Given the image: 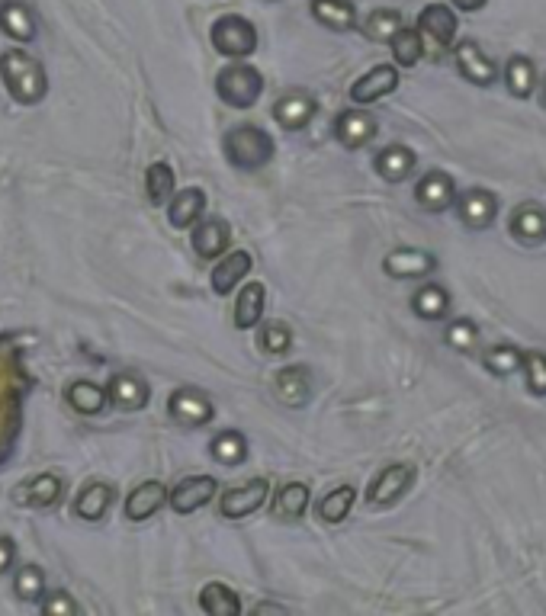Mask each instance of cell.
<instances>
[{
    "label": "cell",
    "mask_w": 546,
    "mask_h": 616,
    "mask_svg": "<svg viewBox=\"0 0 546 616\" xmlns=\"http://www.w3.org/2000/svg\"><path fill=\"white\" fill-rule=\"evenodd\" d=\"M62 479L52 472H42L36 479H29L26 485L17 488V504H26V507H52L58 498H62Z\"/></svg>",
    "instance_id": "cell-28"
},
{
    "label": "cell",
    "mask_w": 546,
    "mask_h": 616,
    "mask_svg": "<svg viewBox=\"0 0 546 616\" xmlns=\"http://www.w3.org/2000/svg\"><path fill=\"white\" fill-rule=\"evenodd\" d=\"M216 94L225 106H232V110H251L264 94V74L245 65V61H235V65L219 71Z\"/></svg>",
    "instance_id": "cell-4"
},
{
    "label": "cell",
    "mask_w": 546,
    "mask_h": 616,
    "mask_svg": "<svg viewBox=\"0 0 546 616\" xmlns=\"http://www.w3.org/2000/svg\"><path fill=\"white\" fill-rule=\"evenodd\" d=\"M78 610H81L78 600H74L68 591H52L49 597H45V604H42L45 616H74Z\"/></svg>",
    "instance_id": "cell-46"
},
{
    "label": "cell",
    "mask_w": 546,
    "mask_h": 616,
    "mask_svg": "<svg viewBox=\"0 0 546 616\" xmlns=\"http://www.w3.org/2000/svg\"><path fill=\"white\" fill-rule=\"evenodd\" d=\"M508 231L521 244H540L546 241V212L540 206H518L508 222Z\"/></svg>",
    "instance_id": "cell-30"
},
{
    "label": "cell",
    "mask_w": 546,
    "mask_h": 616,
    "mask_svg": "<svg viewBox=\"0 0 546 616\" xmlns=\"http://www.w3.org/2000/svg\"><path fill=\"white\" fill-rule=\"evenodd\" d=\"M479 341V334H476V325L473 321H450V328H447V344L450 347H457V350H473Z\"/></svg>",
    "instance_id": "cell-45"
},
{
    "label": "cell",
    "mask_w": 546,
    "mask_h": 616,
    "mask_svg": "<svg viewBox=\"0 0 546 616\" xmlns=\"http://www.w3.org/2000/svg\"><path fill=\"white\" fill-rule=\"evenodd\" d=\"M521 360H524V353H521L518 347H511V344H498V347H492V350L482 357L485 369H489L492 376H502V379L511 376V373H518Z\"/></svg>",
    "instance_id": "cell-40"
},
{
    "label": "cell",
    "mask_w": 546,
    "mask_h": 616,
    "mask_svg": "<svg viewBox=\"0 0 546 616\" xmlns=\"http://www.w3.org/2000/svg\"><path fill=\"white\" fill-rule=\"evenodd\" d=\"M174 187H177V177H174V167L168 161H155L148 164L145 171V193L155 206H168L171 196H174Z\"/></svg>",
    "instance_id": "cell-34"
},
{
    "label": "cell",
    "mask_w": 546,
    "mask_h": 616,
    "mask_svg": "<svg viewBox=\"0 0 546 616\" xmlns=\"http://www.w3.org/2000/svg\"><path fill=\"white\" fill-rule=\"evenodd\" d=\"M412 482H415V466H405V462H399V466H386V469L370 482V488H367V504H370V507H389V504H396V501L405 495V491L412 488Z\"/></svg>",
    "instance_id": "cell-8"
},
{
    "label": "cell",
    "mask_w": 546,
    "mask_h": 616,
    "mask_svg": "<svg viewBox=\"0 0 546 616\" xmlns=\"http://www.w3.org/2000/svg\"><path fill=\"white\" fill-rule=\"evenodd\" d=\"M453 55H457V71L466 77V81L485 87L498 77V65L489 55H482L476 42H460L457 49H453Z\"/></svg>",
    "instance_id": "cell-21"
},
{
    "label": "cell",
    "mask_w": 546,
    "mask_h": 616,
    "mask_svg": "<svg viewBox=\"0 0 546 616\" xmlns=\"http://www.w3.org/2000/svg\"><path fill=\"white\" fill-rule=\"evenodd\" d=\"M505 84L514 97H530L537 90V68H534V61L524 58V55H514L508 58V65H505Z\"/></svg>",
    "instance_id": "cell-37"
},
{
    "label": "cell",
    "mask_w": 546,
    "mask_h": 616,
    "mask_svg": "<svg viewBox=\"0 0 546 616\" xmlns=\"http://www.w3.org/2000/svg\"><path fill=\"white\" fill-rule=\"evenodd\" d=\"M254 267V260L248 251H232V254H222V260L216 267H212L209 273V286L216 296H229V292L245 280V276L251 273Z\"/></svg>",
    "instance_id": "cell-16"
},
{
    "label": "cell",
    "mask_w": 546,
    "mask_h": 616,
    "mask_svg": "<svg viewBox=\"0 0 546 616\" xmlns=\"http://www.w3.org/2000/svg\"><path fill=\"white\" fill-rule=\"evenodd\" d=\"M257 613H283V607H270V604H261V607H257Z\"/></svg>",
    "instance_id": "cell-49"
},
{
    "label": "cell",
    "mask_w": 546,
    "mask_h": 616,
    "mask_svg": "<svg viewBox=\"0 0 546 616\" xmlns=\"http://www.w3.org/2000/svg\"><path fill=\"white\" fill-rule=\"evenodd\" d=\"M267 498H270V482L267 479H251L245 485L225 491V495L219 498V511H222V517H229V520H245L254 511H261V507L267 504Z\"/></svg>",
    "instance_id": "cell-6"
},
{
    "label": "cell",
    "mask_w": 546,
    "mask_h": 616,
    "mask_svg": "<svg viewBox=\"0 0 546 616\" xmlns=\"http://www.w3.org/2000/svg\"><path fill=\"white\" fill-rule=\"evenodd\" d=\"M65 402L78 411V414H87V418H97V414L106 411V405H110V395H106L103 385L90 382V379H78L71 382L65 389Z\"/></svg>",
    "instance_id": "cell-26"
},
{
    "label": "cell",
    "mask_w": 546,
    "mask_h": 616,
    "mask_svg": "<svg viewBox=\"0 0 546 616\" xmlns=\"http://www.w3.org/2000/svg\"><path fill=\"white\" fill-rule=\"evenodd\" d=\"M399 87V71L392 65H376L373 71H367L363 77H357V81L351 84V100L357 106H367V103H376L389 97L392 90Z\"/></svg>",
    "instance_id": "cell-11"
},
{
    "label": "cell",
    "mask_w": 546,
    "mask_h": 616,
    "mask_svg": "<svg viewBox=\"0 0 546 616\" xmlns=\"http://www.w3.org/2000/svg\"><path fill=\"white\" fill-rule=\"evenodd\" d=\"M206 203H209V199H206L203 187H184L180 193H174L171 203H168V222H171V228H177V231L193 228L196 222L203 219Z\"/></svg>",
    "instance_id": "cell-18"
},
{
    "label": "cell",
    "mask_w": 546,
    "mask_h": 616,
    "mask_svg": "<svg viewBox=\"0 0 546 616\" xmlns=\"http://www.w3.org/2000/svg\"><path fill=\"white\" fill-rule=\"evenodd\" d=\"M415 164H418V158H415V151L412 148H405V145H389V148H383L376 154V174L383 177L386 183H402L405 177H412V171H415Z\"/></svg>",
    "instance_id": "cell-27"
},
{
    "label": "cell",
    "mask_w": 546,
    "mask_h": 616,
    "mask_svg": "<svg viewBox=\"0 0 546 616\" xmlns=\"http://www.w3.org/2000/svg\"><path fill=\"white\" fill-rule=\"evenodd\" d=\"M450 4L457 7V10L473 13V10H482V7H485V0H450Z\"/></svg>",
    "instance_id": "cell-48"
},
{
    "label": "cell",
    "mask_w": 546,
    "mask_h": 616,
    "mask_svg": "<svg viewBox=\"0 0 546 616\" xmlns=\"http://www.w3.org/2000/svg\"><path fill=\"white\" fill-rule=\"evenodd\" d=\"M257 344H261L267 357H283V353L293 347V331L286 328L283 321H270V325L257 331Z\"/></svg>",
    "instance_id": "cell-43"
},
{
    "label": "cell",
    "mask_w": 546,
    "mask_h": 616,
    "mask_svg": "<svg viewBox=\"0 0 546 616\" xmlns=\"http://www.w3.org/2000/svg\"><path fill=\"white\" fill-rule=\"evenodd\" d=\"M0 81H4L7 94L20 106H36L45 100V94H49V77H45V68L33 55H26L20 49L0 52Z\"/></svg>",
    "instance_id": "cell-1"
},
{
    "label": "cell",
    "mask_w": 546,
    "mask_h": 616,
    "mask_svg": "<svg viewBox=\"0 0 546 616\" xmlns=\"http://www.w3.org/2000/svg\"><path fill=\"white\" fill-rule=\"evenodd\" d=\"M20 392L23 376L17 360H7L0 353V462H4L20 434Z\"/></svg>",
    "instance_id": "cell-3"
},
{
    "label": "cell",
    "mask_w": 546,
    "mask_h": 616,
    "mask_svg": "<svg viewBox=\"0 0 546 616\" xmlns=\"http://www.w3.org/2000/svg\"><path fill=\"white\" fill-rule=\"evenodd\" d=\"M113 501H116V488L110 482H90V485L81 488V495L74 498L71 514L87 520V523H97V520L106 517V511L113 507Z\"/></svg>",
    "instance_id": "cell-20"
},
{
    "label": "cell",
    "mask_w": 546,
    "mask_h": 616,
    "mask_svg": "<svg viewBox=\"0 0 546 616\" xmlns=\"http://www.w3.org/2000/svg\"><path fill=\"white\" fill-rule=\"evenodd\" d=\"M389 45H392V55H396L402 68H415L424 55V36L418 33V29H408V26H402L399 33L389 39Z\"/></svg>",
    "instance_id": "cell-38"
},
{
    "label": "cell",
    "mask_w": 546,
    "mask_h": 616,
    "mask_svg": "<svg viewBox=\"0 0 546 616\" xmlns=\"http://www.w3.org/2000/svg\"><path fill=\"white\" fill-rule=\"evenodd\" d=\"M13 594L26 604H36V600L45 597V575L39 565H23L17 578H13Z\"/></svg>",
    "instance_id": "cell-41"
},
{
    "label": "cell",
    "mask_w": 546,
    "mask_h": 616,
    "mask_svg": "<svg viewBox=\"0 0 546 616\" xmlns=\"http://www.w3.org/2000/svg\"><path fill=\"white\" fill-rule=\"evenodd\" d=\"M200 607L209 616H238L241 613V600L238 594L222 581H209L206 588L200 591Z\"/></svg>",
    "instance_id": "cell-35"
},
{
    "label": "cell",
    "mask_w": 546,
    "mask_h": 616,
    "mask_svg": "<svg viewBox=\"0 0 546 616\" xmlns=\"http://www.w3.org/2000/svg\"><path fill=\"white\" fill-rule=\"evenodd\" d=\"M312 116H315V100L306 94H286L273 103V119H277V126H283L286 132L306 129Z\"/></svg>",
    "instance_id": "cell-25"
},
{
    "label": "cell",
    "mask_w": 546,
    "mask_h": 616,
    "mask_svg": "<svg viewBox=\"0 0 546 616\" xmlns=\"http://www.w3.org/2000/svg\"><path fill=\"white\" fill-rule=\"evenodd\" d=\"M209 456L219 462V466H241L248 459V440L241 430H222V434L212 437L209 443Z\"/></svg>",
    "instance_id": "cell-32"
},
{
    "label": "cell",
    "mask_w": 546,
    "mask_h": 616,
    "mask_svg": "<svg viewBox=\"0 0 546 616\" xmlns=\"http://www.w3.org/2000/svg\"><path fill=\"white\" fill-rule=\"evenodd\" d=\"M415 199H418V203H421L424 209L444 212V209H450L453 203H457V183H453L450 174L431 171V174H424V177L418 180Z\"/></svg>",
    "instance_id": "cell-15"
},
{
    "label": "cell",
    "mask_w": 546,
    "mask_h": 616,
    "mask_svg": "<svg viewBox=\"0 0 546 616\" xmlns=\"http://www.w3.org/2000/svg\"><path fill=\"white\" fill-rule=\"evenodd\" d=\"M209 42L222 58L232 61H245L248 55L257 52V29L248 17H238V13H225L209 29Z\"/></svg>",
    "instance_id": "cell-5"
},
{
    "label": "cell",
    "mask_w": 546,
    "mask_h": 616,
    "mask_svg": "<svg viewBox=\"0 0 546 616\" xmlns=\"http://www.w3.org/2000/svg\"><path fill=\"white\" fill-rule=\"evenodd\" d=\"M335 135H338V142L344 148L357 151V148L370 145L376 138V119L367 110H344L335 119Z\"/></svg>",
    "instance_id": "cell-17"
},
{
    "label": "cell",
    "mask_w": 546,
    "mask_h": 616,
    "mask_svg": "<svg viewBox=\"0 0 546 616\" xmlns=\"http://www.w3.org/2000/svg\"><path fill=\"white\" fill-rule=\"evenodd\" d=\"M309 501H312V491L306 482H286L277 491V501H273V514L283 517V520H299L302 514L309 511Z\"/></svg>",
    "instance_id": "cell-33"
},
{
    "label": "cell",
    "mask_w": 546,
    "mask_h": 616,
    "mask_svg": "<svg viewBox=\"0 0 546 616\" xmlns=\"http://www.w3.org/2000/svg\"><path fill=\"white\" fill-rule=\"evenodd\" d=\"M0 29L17 42H33L36 39L33 10L20 4V0H4V4H0Z\"/></svg>",
    "instance_id": "cell-29"
},
{
    "label": "cell",
    "mask_w": 546,
    "mask_h": 616,
    "mask_svg": "<svg viewBox=\"0 0 546 616\" xmlns=\"http://www.w3.org/2000/svg\"><path fill=\"white\" fill-rule=\"evenodd\" d=\"M457 29H460L457 13H453L447 4H428L418 13V33L428 36L434 45H441V49L457 42Z\"/></svg>",
    "instance_id": "cell-10"
},
{
    "label": "cell",
    "mask_w": 546,
    "mask_h": 616,
    "mask_svg": "<svg viewBox=\"0 0 546 616\" xmlns=\"http://www.w3.org/2000/svg\"><path fill=\"white\" fill-rule=\"evenodd\" d=\"M402 29V17L396 10H373L367 20H363V33L373 42H389Z\"/></svg>",
    "instance_id": "cell-42"
},
{
    "label": "cell",
    "mask_w": 546,
    "mask_h": 616,
    "mask_svg": "<svg viewBox=\"0 0 546 616\" xmlns=\"http://www.w3.org/2000/svg\"><path fill=\"white\" fill-rule=\"evenodd\" d=\"M168 414L184 427H206L212 418H216V408H212V402L200 389H190V385H184V389L171 392Z\"/></svg>",
    "instance_id": "cell-7"
},
{
    "label": "cell",
    "mask_w": 546,
    "mask_h": 616,
    "mask_svg": "<svg viewBox=\"0 0 546 616\" xmlns=\"http://www.w3.org/2000/svg\"><path fill=\"white\" fill-rule=\"evenodd\" d=\"M13 562H17V546H13L10 536H0V575L10 572Z\"/></svg>",
    "instance_id": "cell-47"
},
{
    "label": "cell",
    "mask_w": 546,
    "mask_h": 616,
    "mask_svg": "<svg viewBox=\"0 0 546 616\" xmlns=\"http://www.w3.org/2000/svg\"><path fill=\"white\" fill-rule=\"evenodd\" d=\"M437 267L434 254L418 251V248H399L383 260V270L392 280H418V276H428Z\"/></svg>",
    "instance_id": "cell-19"
},
{
    "label": "cell",
    "mask_w": 546,
    "mask_h": 616,
    "mask_svg": "<svg viewBox=\"0 0 546 616\" xmlns=\"http://www.w3.org/2000/svg\"><path fill=\"white\" fill-rule=\"evenodd\" d=\"M168 504V488H164L161 482H142L135 491H129V498H126V517L132 523H142L148 517H155L161 507Z\"/></svg>",
    "instance_id": "cell-23"
},
{
    "label": "cell",
    "mask_w": 546,
    "mask_h": 616,
    "mask_svg": "<svg viewBox=\"0 0 546 616\" xmlns=\"http://www.w3.org/2000/svg\"><path fill=\"white\" fill-rule=\"evenodd\" d=\"M524 379H527V389L534 395H546V353L540 350H527L524 353Z\"/></svg>",
    "instance_id": "cell-44"
},
{
    "label": "cell",
    "mask_w": 546,
    "mask_h": 616,
    "mask_svg": "<svg viewBox=\"0 0 546 616\" xmlns=\"http://www.w3.org/2000/svg\"><path fill=\"white\" fill-rule=\"evenodd\" d=\"M106 395H110V405H116V408L142 411L151 398V389L139 373H116L110 382H106Z\"/></svg>",
    "instance_id": "cell-14"
},
{
    "label": "cell",
    "mask_w": 546,
    "mask_h": 616,
    "mask_svg": "<svg viewBox=\"0 0 546 616\" xmlns=\"http://www.w3.org/2000/svg\"><path fill=\"white\" fill-rule=\"evenodd\" d=\"M312 17L335 33H347L357 26V7L351 0H312Z\"/></svg>",
    "instance_id": "cell-31"
},
{
    "label": "cell",
    "mask_w": 546,
    "mask_h": 616,
    "mask_svg": "<svg viewBox=\"0 0 546 616\" xmlns=\"http://www.w3.org/2000/svg\"><path fill=\"white\" fill-rule=\"evenodd\" d=\"M216 491H219V482L212 479V475H190V479H180L168 491V504L174 507V514L187 517L193 511H200V507H206Z\"/></svg>",
    "instance_id": "cell-9"
},
{
    "label": "cell",
    "mask_w": 546,
    "mask_h": 616,
    "mask_svg": "<svg viewBox=\"0 0 546 616\" xmlns=\"http://www.w3.org/2000/svg\"><path fill=\"white\" fill-rule=\"evenodd\" d=\"M354 501H357V488L354 485H338L315 504V514H318V520H325V523H341L347 514H351Z\"/></svg>",
    "instance_id": "cell-36"
},
{
    "label": "cell",
    "mask_w": 546,
    "mask_h": 616,
    "mask_svg": "<svg viewBox=\"0 0 546 616\" xmlns=\"http://www.w3.org/2000/svg\"><path fill=\"white\" fill-rule=\"evenodd\" d=\"M277 398L290 408H302L312 398V376L306 366H286L277 373Z\"/></svg>",
    "instance_id": "cell-24"
},
{
    "label": "cell",
    "mask_w": 546,
    "mask_h": 616,
    "mask_svg": "<svg viewBox=\"0 0 546 616\" xmlns=\"http://www.w3.org/2000/svg\"><path fill=\"white\" fill-rule=\"evenodd\" d=\"M412 308L421 315V318H428V321H437V318H444L447 315V308H450V296H447V289L444 286H421L415 292V299H412Z\"/></svg>",
    "instance_id": "cell-39"
},
{
    "label": "cell",
    "mask_w": 546,
    "mask_h": 616,
    "mask_svg": "<svg viewBox=\"0 0 546 616\" xmlns=\"http://www.w3.org/2000/svg\"><path fill=\"white\" fill-rule=\"evenodd\" d=\"M457 212H460V219L466 228H473V231H485L492 222H495V215H498V199L495 193L489 190H466L460 199H457Z\"/></svg>",
    "instance_id": "cell-12"
},
{
    "label": "cell",
    "mask_w": 546,
    "mask_h": 616,
    "mask_svg": "<svg viewBox=\"0 0 546 616\" xmlns=\"http://www.w3.org/2000/svg\"><path fill=\"white\" fill-rule=\"evenodd\" d=\"M229 241H232V228L222 219H200L193 225V235H190L196 257H203V260L222 257L225 251H229Z\"/></svg>",
    "instance_id": "cell-13"
},
{
    "label": "cell",
    "mask_w": 546,
    "mask_h": 616,
    "mask_svg": "<svg viewBox=\"0 0 546 616\" xmlns=\"http://www.w3.org/2000/svg\"><path fill=\"white\" fill-rule=\"evenodd\" d=\"M225 158H229L238 171H257V167H267L277 154L270 132H264L254 122H241V126L229 129L222 138Z\"/></svg>",
    "instance_id": "cell-2"
},
{
    "label": "cell",
    "mask_w": 546,
    "mask_h": 616,
    "mask_svg": "<svg viewBox=\"0 0 546 616\" xmlns=\"http://www.w3.org/2000/svg\"><path fill=\"white\" fill-rule=\"evenodd\" d=\"M543 100H546V84H543Z\"/></svg>",
    "instance_id": "cell-50"
},
{
    "label": "cell",
    "mask_w": 546,
    "mask_h": 616,
    "mask_svg": "<svg viewBox=\"0 0 546 616\" xmlns=\"http://www.w3.org/2000/svg\"><path fill=\"white\" fill-rule=\"evenodd\" d=\"M264 305H267V286L261 280L245 283L238 289V299H235V328L238 331H251L261 325L264 318Z\"/></svg>",
    "instance_id": "cell-22"
}]
</instances>
